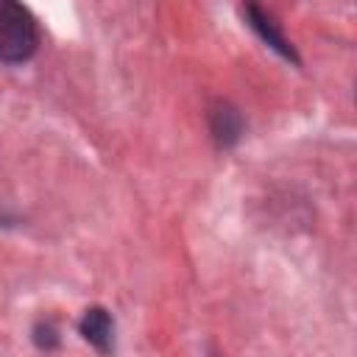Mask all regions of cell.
<instances>
[{"mask_svg":"<svg viewBox=\"0 0 357 357\" xmlns=\"http://www.w3.org/2000/svg\"><path fill=\"white\" fill-rule=\"evenodd\" d=\"M33 332H36L33 337H36V343H39L42 349H56V346H59V337H56L53 324H45V321H42V324H39Z\"/></svg>","mask_w":357,"mask_h":357,"instance_id":"5b68a950","label":"cell"},{"mask_svg":"<svg viewBox=\"0 0 357 357\" xmlns=\"http://www.w3.org/2000/svg\"><path fill=\"white\" fill-rule=\"evenodd\" d=\"M209 128L218 142V148H234L245 131L243 114L231 103H215L209 109Z\"/></svg>","mask_w":357,"mask_h":357,"instance_id":"3957f363","label":"cell"},{"mask_svg":"<svg viewBox=\"0 0 357 357\" xmlns=\"http://www.w3.org/2000/svg\"><path fill=\"white\" fill-rule=\"evenodd\" d=\"M243 14H245V20H248V25H251V31L268 45V47H273L282 59H287V61H293V64H298V56H296V50H293V45L284 39V33L279 31V25L273 22V17L257 3V0H245L243 3Z\"/></svg>","mask_w":357,"mask_h":357,"instance_id":"7a4b0ae2","label":"cell"},{"mask_svg":"<svg viewBox=\"0 0 357 357\" xmlns=\"http://www.w3.org/2000/svg\"><path fill=\"white\" fill-rule=\"evenodd\" d=\"M78 332L89 346H95L103 354L112 351V346H114V318L103 307H89L84 312V318L78 321Z\"/></svg>","mask_w":357,"mask_h":357,"instance_id":"277c9868","label":"cell"},{"mask_svg":"<svg viewBox=\"0 0 357 357\" xmlns=\"http://www.w3.org/2000/svg\"><path fill=\"white\" fill-rule=\"evenodd\" d=\"M39 50V25L20 0H0V61L22 64Z\"/></svg>","mask_w":357,"mask_h":357,"instance_id":"6da1fadb","label":"cell"}]
</instances>
